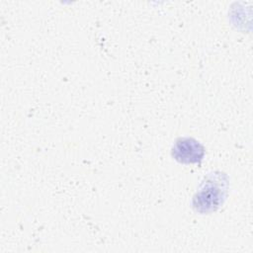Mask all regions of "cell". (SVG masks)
<instances>
[{"label": "cell", "mask_w": 253, "mask_h": 253, "mask_svg": "<svg viewBox=\"0 0 253 253\" xmlns=\"http://www.w3.org/2000/svg\"><path fill=\"white\" fill-rule=\"evenodd\" d=\"M226 176L222 173L208 175L193 199L194 209L202 213L216 211L226 197Z\"/></svg>", "instance_id": "obj_1"}, {"label": "cell", "mask_w": 253, "mask_h": 253, "mask_svg": "<svg viewBox=\"0 0 253 253\" xmlns=\"http://www.w3.org/2000/svg\"><path fill=\"white\" fill-rule=\"evenodd\" d=\"M172 157L184 164H200L205 156V147L193 137H179L175 140Z\"/></svg>", "instance_id": "obj_2"}]
</instances>
